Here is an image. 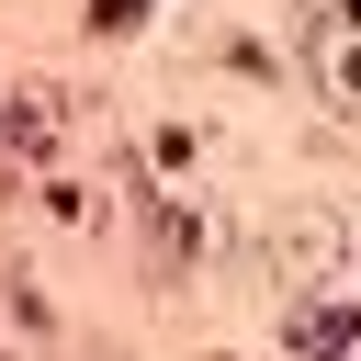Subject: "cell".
Wrapping results in <instances>:
<instances>
[{"mask_svg":"<svg viewBox=\"0 0 361 361\" xmlns=\"http://www.w3.org/2000/svg\"><path fill=\"white\" fill-rule=\"evenodd\" d=\"M361 338V305H305L293 316V350H350Z\"/></svg>","mask_w":361,"mask_h":361,"instance_id":"obj_1","label":"cell"},{"mask_svg":"<svg viewBox=\"0 0 361 361\" xmlns=\"http://www.w3.org/2000/svg\"><path fill=\"white\" fill-rule=\"evenodd\" d=\"M327 90H338V102H361V45H327Z\"/></svg>","mask_w":361,"mask_h":361,"instance_id":"obj_2","label":"cell"},{"mask_svg":"<svg viewBox=\"0 0 361 361\" xmlns=\"http://www.w3.org/2000/svg\"><path fill=\"white\" fill-rule=\"evenodd\" d=\"M135 11H147V0H90V23H102V34H124Z\"/></svg>","mask_w":361,"mask_h":361,"instance_id":"obj_3","label":"cell"},{"mask_svg":"<svg viewBox=\"0 0 361 361\" xmlns=\"http://www.w3.org/2000/svg\"><path fill=\"white\" fill-rule=\"evenodd\" d=\"M350 361H361V350H350Z\"/></svg>","mask_w":361,"mask_h":361,"instance_id":"obj_4","label":"cell"}]
</instances>
